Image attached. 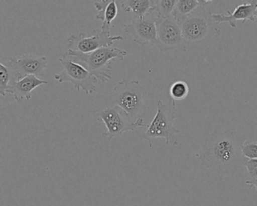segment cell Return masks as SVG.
Segmentation results:
<instances>
[{
    "mask_svg": "<svg viewBox=\"0 0 257 206\" xmlns=\"http://www.w3.org/2000/svg\"><path fill=\"white\" fill-rule=\"evenodd\" d=\"M246 140L236 129H215L206 136L197 156L202 165L219 179L233 176L246 161L242 154V146Z\"/></svg>",
    "mask_w": 257,
    "mask_h": 206,
    "instance_id": "cell-1",
    "label": "cell"
},
{
    "mask_svg": "<svg viewBox=\"0 0 257 206\" xmlns=\"http://www.w3.org/2000/svg\"><path fill=\"white\" fill-rule=\"evenodd\" d=\"M65 54L70 60L83 66L93 76L103 82H108L112 79V60L117 58L123 61L127 55V51L112 46L101 48L88 54L71 50H67Z\"/></svg>",
    "mask_w": 257,
    "mask_h": 206,
    "instance_id": "cell-2",
    "label": "cell"
},
{
    "mask_svg": "<svg viewBox=\"0 0 257 206\" xmlns=\"http://www.w3.org/2000/svg\"><path fill=\"white\" fill-rule=\"evenodd\" d=\"M176 120V103L172 99L168 103L159 100L157 103L156 115L147 129L140 133V140H145L150 148L153 147V141L156 138H162L165 140L167 145H178L179 129L174 123Z\"/></svg>",
    "mask_w": 257,
    "mask_h": 206,
    "instance_id": "cell-3",
    "label": "cell"
},
{
    "mask_svg": "<svg viewBox=\"0 0 257 206\" xmlns=\"http://www.w3.org/2000/svg\"><path fill=\"white\" fill-rule=\"evenodd\" d=\"M147 91L139 81L122 80L118 82L104 100L106 107L118 106L136 120L146 110Z\"/></svg>",
    "mask_w": 257,
    "mask_h": 206,
    "instance_id": "cell-4",
    "label": "cell"
},
{
    "mask_svg": "<svg viewBox=\"0 0 257 206\" xmlns=\"http://www.w3.org/2000/svg\"><path fill=\"white\" fill-rule=\"evenodd\" d=\"M199 8L186 16L180 23L186 43H201L220 33L219 25L215 23L212 18L213 13Z\"/></svg>",
    "mask_w": 257,
    "mask_h": 206,
    "instance_id": "cell-5",
    "label": "cell"
},
{
    "mask_svg": "<svg viewBox=\"0 0 257 206\" xmlns=\"http://www.w3.org/2000/svg\"><path fill=\"white\" fill-rule=\"evenodd\" d=\"M97 121L106 125L107 132L103 133L109 141L124 132L134 131L140 127H147L142 117L133 120L125 111L118 106L106 107L94 111Z\"/></svg>",
    "mask_w": 257,
    "mask_h": 206,
    "instance_id": "cell-6",
    "label": "cell"
},
{
    "mask_svg": "<svg viewBox=\"0 0 257 206\" xmlns=\"http://www.w3.org/2000/svg\"><path fill=\"white\" fill-rule=\"evenodd\" d=\"M59 61L62 64L64 70L54 76V79L57 82L59 83L70 82L73 85L75 91L79 92L82 90L88 95L97 91L98 79L83 66L70 60L65 53L62 58H60Z\"/></svg>",
    "mask_w": 257,
    "mask_h": 206,
    "instance_id": "cell-7",
    "label": "cell"
},
{
    "mask_svg": "<svg viewBox=\"0 0 257 206\" xmlns=\"http://www.w3.org/2000/svg\"><path fill=\"white\" fill-rule=\"evenodd\" d=\"M154 8L141 19H133L128 25H124V31L132 42L141 46L157 45V28L159 19Z\"/></svg>",
    "mask_w": 257,
    "mask_h": 206,
    "instance_id": "cell-8",
    "label": "cell"
},
{
    "mask_svg": "<svg viewBox=\"0 0 257 206\" xmlns=\"http://www.w3.org/2000/svg\"><path fill=\"white\" fill-rule=\"evenodd\" d=\"M157 28V46L162 52L180 51L186 52V43L182 34L179 22L171 16L165 19H159Z\"/></svg>",
    "mask_w": 257,
    "mask_h": 206,
    "instance_id": "cell-9",
    "label": "cell"
},
{
    "mask_svg": "<svg viewBox=\"0 0 257 206\" xmlns=\"http://www.w3.org/2000/svg\"><path fill=\"white\" fill-rule=\"evenodd\" d=\"M124 40L121 36H111L101 30H94L92 36L89 37L86 33H80L79 35H71L67 39L68 50L88 54L101 48L111 47L116 41Z\"/></svg>",
    "mask_w": 257,
    "mask_h": 206,
    "instance_id": "cell-10",
    "label": "cell"
},
{
    "mask_svg": "<svg viewBox=\"0 0 257 206\" xmlns=\"http://www.w3.org/2000/svg\"><path fill=\"white\" fill-rule=\"evenodd\" d=\"M48 64L49 61L46 56L23 55L19 58H10L7 66L12 69L18 81L31 75L37 77H43Z\"/></svg>",
    "mask_w": 257,
    "mask_h": 206,
    "instance_id": "cell-11",
    "label": "cell"
},
{
    "mask_svg": "<svg viewBox=\"0 0 257 206\" xmlns=\"http://www.w3.org/2000/svg\"><path fill=\"white\" fill-rule=\"evenodd\" d=\"M229 15L212 14L215 23H228L232 28H237V22L241 21L242 24L247 21L254 22L257 19V1L251 0L246 4H240L236 7L233 13L228 11Z\"/></svg>",
    "mask_w": 257,
    "mask_h": 206,
    "instance_id": "cell-12",
    "label": "cell"
},
{
    "mask_svg": "<svg viewBox=\"0 0 257 206\" xmlns=\"http://www.w3.org/2000/svg\"><path fill=\"white\" fill-rule=\"evenodd\" d=\"M47 85L49 82L38 79L37 76H27L20 80L13 82L7 89V94H13L17 103H22L24 100H30L32 98V92L35 88Z\"/></svg>",
    "mask_w": 257,
    "mask_h": 206,
    "instance_id": "cell-13",
    "label": "cell"
},
{
    "mask_svg": "<svg viewBox=\"0 0 257 206\" xmlns=\"http://www.w3.org/2000/svg\"><path fill=\"white\" fill-rule=\"evenodd\" d=\"M94 6L97 10L96 19L102 21L103 25L101 31L106 34H110V29L112 27V22L118 16V6L116 1L114 0H101L94 1Z\"/></svg>",
    "mask_w": 257,
    "mask_h": 206,
    "instance_id": "cell-14",
    "label": "cell"
},
{
    "mask_svg": "<svg viewBox=\"0 0 257 206\" xmlns=\"http://www.w3.org/2000/svg\"><path fill=\"white\" fill-rule=\"evenodd\" d=\"M211 2L207 0H179L177 1L172 16L180 24L186 16L193 13L197 9Z\"/></svg>",
    "mask_w": 257,
    "mask_h": 206,
    "instance_id": "cell-15",
    "label": "cell"
},
{
    "mask_svg": "<svg viewBox=\"0 0 257 206\" xmlns=\"http://www.w3.org/2000/svg\"><path fill=\"white\" fill-rule=\"evenodd\" d=\"M121 7L125 13H132L134 15V19H141L153 8L154 1L129 0L123 3Z\"/></svg>",
    "mask_w": 257,
    "mask_h": 206,
    "instance_id": "cell-16",
    "label": "cell"
},
{
    "mask_svg": "<svg viewBox=\"0 0 257 206\" xmlns=\"http://www.w3.org/2000/svg\"><path fill=\"white\" fill-rule=\"evenodd\" d=\"M16 80V76L9 66L0 64V94L7 96V91L10 85Z\"/></svg>",
    "mask_w": 257,
    "mask_h": 206,
    "instance_id": "cell-17",
    "label": "cell"
},
{
    "mask_svg": "<svg viewBox=\"0 0 257 206\" xmlns=\"http://www.w3.org/2000/svg\"><path fill=\"white\" fill-rule=\"evenodd\" d=\"M169 94L171 99L175 102L185 100L189 94V85L184 81H176L170 86Z\"/></svg>",
    "mask_w": 257,
    "mask_h": 206,
    "instance_id": "cell-18",
    "label": "cell"
},
{
    "mask_svg": "<svg viewBox=\"0 0 257 206\" xmlns=\"http://www.w3.org/2000/svg\"><path fill=\"white\" fill-rule=\"evenodd\" d=\"M176 4V0H157L154 1L153 8L159 19H165L172 16Z\"/></svg>",
    "mask_w": 257,
    "mask_h": 206,
    "instance_id": "cell-19",
    "label": "cell"
},
{
    "mask_svg": "<svg viewBox=\"0 0 257 206\" xmlns=\"http://www.w3.org/2000/svg\"><path fill=\"white\" fill-rule=\"evenodd\" d=\"M242 154L246 159H257V142L246 140L242 146Z\"/></svg>",
    "mask_w": 257,
    "mask_h": 206,
    "instance_id": "cell-20",
    "label": "cell"
},
{
    "mask_svg": "<svg viewBox=\"0 0 257 206\" xmlns=\"http://www.w3.org/2000/svg\"><path fill=\"white\" fill-rule=\"evenodd\" d=\"M243 165L248 171V178L246 180H252L257 178V159H248L245 161Z\"/></svg>",
    "mask_w": 257,
    "mask_h": 206,
    "instance_id": "cell-21",
    "label": "cell"
},
{
    "mask_svg": "<svg viewBox=\"0 0 257 206\" xmlns=\"http://www.w3.org/2000/svg\"><path fill=\"white\" fill-rule=\"evenodd\" d=\"M245 183L248 185V186H250V187H255L257 191V178L252 180H246Z\"/></svg>",
    "mask_w": 257,
    "mask_h": 206,
    "instance_id": "cell-22",
    "label": "cell"
}]
</instances>
